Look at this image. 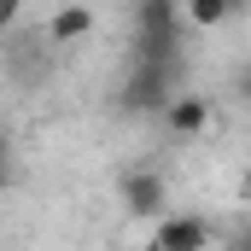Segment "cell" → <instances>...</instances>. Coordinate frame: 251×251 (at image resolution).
<instances>
[{
  "mask_svg": "<svg viewBox=\"0 0 251 251\" xmlns=\"http://www.w3.org/2000/svg\"><path fill=\"white\" fill-rule=\"evenodd\" d=\"M181 35H140L134 29V41H128V59L134 64H164V70H181V47H176Z\"/></svg>",
  "mask_w": 251,
  "mask_h": 251,
  "instance_id": "obj_7",
  "label": "cell"
},
{
  "mask_svg": "<svg viewBox=\"0 0 251 251\" xmlns=\"http://www.w3.org/2000/svg\"><path fill=\"white\" fill-rule=\"evenodd\" d=\"M240 204L251 210V170H246V187H240Z\"/></svg>",
  "mask_w": 251,
  "mask_h": 251,
  "instance_id": "obj_12",
  "label": "cell"
},
{
  "mask_svg": "<svg viewBox=\"0 0 251 251\" xmlns=\"http://www.w3.org/2000/svg\"><path fill=\"white\" fill-rule=\"evenodd\" d=\"M170 100H176V70H164V64H128V82L117 94V105L128 117H164Z\"/></svg>",
  "mask_w": 251,
  "mask_h": 251,
  "instance_id": "obj_1",
  "label": "cell"
},
{
  "mask_svg": "<svg viewBox=\"0 0 251 251\" xmlns=\"http://www.w3.org/2000/svg\"><path fill=\"white\" fill-rule=\"evenodd\" d=\"M228 251H251V234H234V240H228Z\"/></svg>",
  "mask_w": 251,
  "mask_h": 251,
  "instance_id": "obj_11",
  "label": "cell"
},
{
  "mask_svg": "<svg viewBox=\"0 0 251 251\" xmlns=\"http://www.w3.org/2000/svg\"><path fill=\"white\" fill-rule=\"evenodd\" d=\"M234 88H240V100L251 105V70H240V82H234Z\"/></svg>",
  "mask_w": 251,
  "mask_h": 251,
  "instance_id": "obj_9",
  "label": "cell"
},
{
  "mask_svg": "<svg viewBox=\"0 0 251 251\" xmlns=\"http://www.w3.org/2000/svg\"><path fill=\"white\" fill-rule=\"evenodd\" d=\"M187 6L181 0H134V29L140 35H181Z\"/></svg>",
  "mask_w": 251,
  "mask_h": 251,
  "instance_id": "obj_6",
  "label": "cell"
},
{
  "mask_svg": "<svg viewBox=\"0 0 251 251\" xmlns=\"http://www.w3.org/2000/svg\"><path fill=\"white\" fill-rule=\"evenodd\" d=\"M246 6H251V0H234V12H246Z\"/></svg>",
  "mask_w": 251,
  "mask_h": 251,
  "instance_id": "obj_13",
  "label": "cell"
},
{
  "mask_svg": "<svg viewBox=\"0 0 251 251\" xmlns=\"http://www.w3.org/2000/svg\"><path fill=\"white\" fill-rule=\"evenodd\" d=\"M158 123L170 128V140H199V134L210 128V100H204V94H176Z\"/></svg>",
  "mask_w": 251,
  "mask_h": 251,
  "instance_id": "obj_2",
  "label": "cell"
},
{
  "mask_svg": "<svg viewBox=\"0 0 251 251\" xmlns=\"http://www.w3.org/2000/svg\"><path fill=\"white\" fill-rule=\"evenodd\" d=\"M88 35H94V6H82V0H64L59 12L47 18V41L53 47H76Z\"/></svg>",
  "mask_w": 251,
  "mask_h": 251,
  "instance_id": "obj_5",
  "label": "cell"
},
{
  "mask_svg": "<svg viewBox=\"0 0 251 251\" xmlns=\"http://www.w3.org/2000/svg\"><path fill=\"white\" fill-rule=\"evenodd\" d=\"M181 6H187V24H193V29H222L228 18H240L234 0H181Z\"/></svg>",
  "mask_w": 251,
  "mask_h": 251,
  "instance_id": "obj_8",
  "label": "cell"
},
{
  "mask_svg": "<svg viewBox=\"0 0 251 251\" xmlns=\"http://www.w3.org/2000/svg\"><path fill=\"white\" fill-rule=\"evenodd\" d=\"M123 210L140 216V222L164 216V176H152V170H128V176H123Z\"/></svg>",
  "mask_w": 251,
  "mask_h": 251,
  "instance_id": "obj_4",
  "label": "cell"
},
{
  "mask_svg": "<svg viewBox=\"0 0 251 251\" xmlns=\"http://www.w3.org/2000/svg\"><path fill=\"white\" fill-rule=\"evenodd\" d=\"M210 246V222L204 216H158V234H152V251H204Z\"/></svg>",
  "mask_w": 251,
  "mask_h": 251,
  "instance_id": "obj_3",
  "label": "cell"
},
{
  "mask_svg": "<svg viewBox=\"0 0 251 251\" xmlns=\"http://www.w3.org/2000/svg\"><path fill=\"white\" fill-rule=\"evenodd\" d=\"M18 6H24V0H0V18L12 24V18H18Z\"/></svg>",
  "mask_w": 251,
  "mask_h": 251,
  "instance_id": "obj_10",
  "label": "cell"
}]
</instances>
